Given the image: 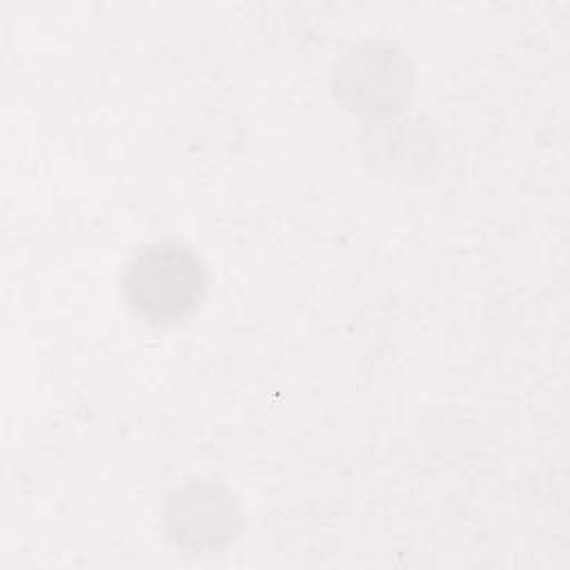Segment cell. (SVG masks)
I'll return each mask as SVG.
<instances>
[{"label":"cell","mask_w":570,"mask_h":570,"mask_svg":"<svg viewBox=\"0 0 570 570\" xmlns=\"http://www.w3.org/2000/svg\"><path fill=\"white\" fill-rule=\"evenodd\" d=\"M165 525L176 546L191 554H216L240 532L243 512L220 483L194 481L176 488L165 501Z\"/></svg>","instance_id":"cell-3"},{"label":"cell","mask_w":570,"mask_h":570,"mask_svg":"<svg viewBox=\"0 0 570 570\" xmlns=\"http://www.w3.org/2000/svg\"><path fill=\"white\" fill-rule=\"evenodd\" d=\"M120 287L134 314L154 325H169L198 309L207 276L191 247L158 240L140 247L129 258Z\"/></svg>","instance_id":"cell-1"},{"label":"cell","mask_w":570,"mask_h":570,"mask_svg":"<svg viewBox=\"0 0 570 570\" xmlns=\"http://www.w3.org/2000/svg\"><path fill=\"white\" fill-rule=\"evenodd\" d=\"M334 91L354 114L392 116L412 91V67L394 45L367 42L336 65Z\"/></svg>","instance_id":"cell-2"}]
</instances>
